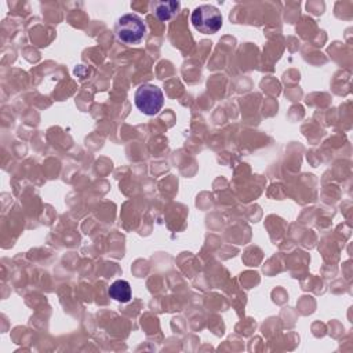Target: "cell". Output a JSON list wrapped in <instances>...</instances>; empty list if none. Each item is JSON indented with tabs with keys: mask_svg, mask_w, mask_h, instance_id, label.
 <instances>
[{
	"mask_svg": "<svg viewBox=\"0 0 353 353\" xmlns=\"http://www.w3.org/2000/svg\"><path fill=\"white\" fill-rule=\"evenodd\" d=\"M134 102L139 112L148 116H154L164 105V94L157 85L143 84L137 88Z\"/></svg>",
	"mask_w": 353,
	"mask_h": 353,
	"instance_id": "7a4b0ae2",
	"label": "cell"
},
{
	"mask_svg": "<svg viewBox=\"0 0 353 353\" xmlns=\"http://www.w3.org/2000/svg\"><path fill=\"white\" fill-rule=\"evenodd\" d=\"M108 294L112 299L117 301V302H121V303H127L131 301V285L128 281L125 280H116L110 284L109 290H108Z\"/></svg>",
	"mask_w": 353,
	"mask_h": 353,
	"instance_id": "5b68a950",
	"label": "cell"
},
{
	"mask_svg": "<svg viewBox=\"0 0 353 353\" xmlns=\"http://www.w3.org/2000/svg\"><path fill=\"white\" fill-rule=\"evenodd\" d=\"M181 3L175 1V0H167V1H152L150 3V10L153 12V15L159 19V21H170L172 19L178 11H179Z\"/></svg>",
	"mask_w": 353,
	"mask_h": 353,
	"instance_id": "277c9868",
	"label": "cell"
},
{
	"mask_svg": "<svg viewBox=\"0 0 353 353\" xmlns=\"http://www.w3.org/2000/svg\"><path fill=\"white\" fill-rule=\"evenodd\" d=\"M116 36L125 44H139L146 33V25L135 14L121 15L114 26Z\"/></svg>",
	"mask_w": 353,
	"mask_h": 353,
	"instance_id": "6da1fadb",
	"label": "cell"
},
{
	"mask_svg": "<svg viewBox=\"0 0 353 353\" xmlns=\"http://www.w3.org/2000/svg\"><path fill=\"white\" fill-rule=\"evenodd\" d=\"M190 21L200 33L214 34L222 26V14L216 7L203 4L193 10Z\"/></svg>",
	"mask_w": 353,
	"mask_h": 353,
	"instance_id": "3957f363",
	"label": "cell"
}]
</instances>
